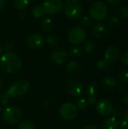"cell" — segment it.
I'll return each instance as SVG.
<instances>
[{
    "label": "cell",
    "instance_id": "8fae6325",
    "mask_svg": "<svg viewBox=\"0 0 128 129\" xmlns=\"http://www.w3.org/2000/svg\"><path fill=\"white\" fill-rule=\"evenodd\" d=\"M26 43L29 48L32 49H37L43 45L44 37L39 33H33L26 38Z\"/></svg>",
    "mask_w": 128,
    "mask_h": 129
},
{
    "label": "cell",
    "instance_id": "d590c367",
    "mask_svg": "<svg viewBox=\"0 0 128 129\" xmlns=\"http://www.w3.org/2000/svg\"><path fill=\"white\" fill-rule=\"evenodd\" d=\"M121 60H122V62H123L124 64L128 65V51L125 52V53L123 54Z\"/></svg>",
    "mask_w": 128,
    "mask_h": 129
},
{
    "label": "cell",
    "instance_id": "60d3db41",
    "mask_svg": "<svg viewBox=\"0 0 128 129\" xmlns=\"http://www.w3.org/2000/svg\"><path fill=\"white\" fill-rule=\"evenodd\" d=\"M83 129H98L97 128H96L95 126H94V125H87V126H85L84 128Z\"/></svg>",
    "mask_w": 128,
    "mask_h": 129
},
{
    "label": "cell",
    "instance_id": "4dcf8cb0",
    "mask_svg": "<svg viewBox=\"0 0 128 129\" xmlns=\"http://www.w3.org/2000/svg\"><path fill=\"white\" fill-rule=\"evenodd\" d=\"M118 14L124 18H128V7L122 6L118 11Z\"/></svg>",
    "mask_w": 128,
    "mask_h": 129
},
{
    "label": "cell",
    "instance_id": "44dd1931",
    "mask_svg": "<svg viewBox=\"0 0 128 129\" xmlns=\"http://www.w3.org/2000/svg\"><path fill=\"white\" fill-rule=\"evenodd\" d=\"M46 42L47 44L52 48L57 47L59 45L58 37L55 35H48L46 38Z\"/></svg>",
    "mask_w": 128,
    "mask_h": 129
},
{
    "label": "cell",
    "instance_id": "4fadbf2b",
    "mask_svg": "<svg viewBox=\"0 0 128 129\" xmlns=\"http://www.w3.org/2000/svg\"><path fill=\"white\" fill-rule=\"evenodd\" d=\"M120 57V51L115 46L109 47L104 52V60H106L109 64L115 63L117 62Z\"/></svg>",
    "mask_w": 128,
    "mask_h": 129
},
{
    "label": "cell",
    "instance_id": "e0dca14e",
    "mask_svg": "<svg viewBox=\"0 0 128 129\" xmlns=\"http://www.w3.org/2000/svg\"><path fill=\"white\" fill-rule=\"evenodd\" d=\"M103 129H118V120L115 116L106 118L103 122Z\"/></svg>",
    "mask_w": 128,
    "mask_h": 129
},
{
    "label": "cell",
    "instance_id": "cb8c5ba5",
    "mask_svg": "<svg viewBox=\"0 0 128 129\" xmlns=\"http://www.w3.org/2000/svg\"><path fill=\"white\" fill-rule=\"evenodd\" d=\"M81 54H82V50L78 46H73V47L70 48L69 52V55H70L71 57H80L81 55Z\"/></svg>",
    "mask_w": 128,
    "mask_h": 129
},
{
    "label": "cell",
    "instance_id": "8992f818",
    "mask_svg": "<svg viewBox=\"0 0 128 129\" xmlns=\"http://www.w3.org/2000/svg\"><path fill=\"white\" fill-rule=\"evenodd\" d=\"M86 39V31L81 26H75L68 33V40L71 44L78 45L84 42Z\"/></svg>",
    "mask_w": 128,
    "mask_h": 129
},
{
    "label": "cell",
    "instance_id": "ba28073f",
    "mask_svg": "<svg viewBox=\"0 0 128 129\" xmlns=\"http://www.w3.org/2000/svg\"><path fill=\"white\" fill-rule=\"evenodd\" d=\"M42 6L45 14H56L62 10L63 4L62 0H45Z\"/></svg>",
    "mask_w": 128,
    "mask_h": 129
},
{
    "label": "cell",
    "instance_id": "52a82bcc",
    "mask_svg": "<svg viewBox=\"0 0 128 129\" xmlns=\"http://www.w3.org/2000/svg\"><path fill=\"white\" fill-rule=\"evenodd\" d=\"M78 114L76 106L72 103H66L63 104L60 109V115L65 120H72L75 118Z\"/></svg>",
    "mask_w": 128,
    "mask_h": 129
},
{
    "label": "cell",
    "instance_id": "9c48e42d",
    "mask_svg": "<svg viewBox=\"0 0 128 129\" xmlns=\"http://www.w3.org/2000/svg\"><path fill=\"white\" fill-rule=\"evenodd\" d=\"M66 89L70 95L78 98L84 92V85L80 81L72 79L67 82Z\"/></svg>",
    "mask_w": 128,
    "mask_h": 129
},
{
    "label": "cell",
    "instance_id": "ee69618b",
    "mask_svg": "<svg viewBox=\"0 0 128 129\" xmlns=\"http://www.w3.org/2000/svg\"><path fill=\"white\" fill-rule=\"evenodd\" d=\"M2 51H3V49H2V47L0 45V55H1V54L2 53Z\"/></svg>",
    "mask_w": 128,
    "mask_h": 129
},
{
    "label": "cell",
    "instance_id": "f35d334b",
    "mask_svg": "<svg viewBox=\"0 0 128 129\" xmlns=\"http://www.w3.org/2000/svg\"><path fill=\"white\" fill-rule=\"evenodd\" d=\"M118 91L121 93V94H123L126 91V88L124 87V86H118Z\"/></svg>",
    "mask_w": 128,
    "mask_h": 129
},
{
    "label": "cell",
    "instance_id": "603a6c76",
    "mask_svg": "<svg viewBox=\"0 0 128 129\" xmlns=\"http://www.w3.org/2000/svg\"><path fill=\"white\" fill-rule=\"evenodd\" d=\"M84 49L85 52H87V53H92L95 50L94 42L91 39L85 41L84 44Z\"/></svg>",
    "mask_w": 128,
    "mask_h": 129
},
{
    "label": "cell",
    "instance_id": "b9f144b4",
    "mask_svg": "<svg viewBox=\"0 0 128 129\" xmlns=\"http://www.w3.org/2000/svg\"><path fill=\"white\" fill-rule=\"evenodd\" d=\"M124 118H126L128 121V109L127 110H126V112H125V114H124Z\"/></svg>",
    "mask_w": 128,
    "mask_h": 129
},
{
    "label": "cell",
    "instance_id": "ac0fdd59",
    "mask_svg": "<svg viewBox=\"0 0 128 129\" xmlns=\"http://www.w3.org/2000/svg\"><path fill=\"white\" fill-rule=\"evenodd\" d=\"M54 26V21L49 17H44L41 22V28L45 31H51Z\"/></svg>",
    "mask_w": 128,
    "mask_h": 129
},
{
    "label": "cell",
    "instance_id": "4316f807",
    "mask_svg": "<svg viewBox=\"0 0 128 129\" xmlns=\"http://www.w3.org/2000/svg\"><path fill=\"white\" fill-rule=\"evenodd\" d=\"M97 67L100 70H107L109 68V63L104 59L99 60L97 63Z\"/></svg>",
    "mask_w": 128,
    "mask_h": 129
},
{
    "label": "cell",
    "instance_id": "f1b7e54d",
    "mask_svg": "<svg viewBox=\"0 0 128 129\" xmlns=\"http://www.w3.org/2000/svg\"><path fill=\"white\" fill-rule=\"evenodd\" d=\"M118 79L121 83L128 85V70H124L120 73L118 76Z\"/></svg>",
    "mask_w": 128,
    "mask_h": 129
},
{
    "label": "cell",
    "instance_id": "74e56055",
    "mask_svg": "<svg viewBox=\"0 0 128 129\" xmlns=\"http://www.w3.org/2000/svg\"><path fill=\"white\" fill-rule=\"evenodd\" d=\"M122 103L124 104L126 106H128V94H126L124 95L123 98H122Z\"/></svg>",
    "mask_w": 128,
    "mask_h": 129
},
{
    "label": "cell",
    "instance_id": "e575fe53",
    "mask_svg": "<svg viewBox=\"0 0 128 129\" xmlns=\"http://www.w3.org/2000/svg\"><path fill=\"white\" fill-rule=\"evenodd\" d=\"M88 104H90L91 105L94 106L96 105L97 103V98L96 95H93V96H88Z\"/></svg>",
    "mask_w": 128,
    "mask_h": 129
},
{
    "label": "cell",
    "instance_id": "277c9868",
    "mask_svg": "<svg viewBox=\"0 0 128 129\" xmlns=\"http://www.w3.org/2000/svg\"><path fill=\"white\" fill-rule=\"evenodd\" d=\"M90 14L95 20H103L108 14V7L106 4L101 1L93 3L90 8Z\"/></svg>",
    "mask_w": 128,
    "mask_h": 129
},
{
    "label": "cell",
    "instance_id": "2e32d148",
    "mask_svg": "<svg viewBox=\"0 0 128 129\" xmlns=\"http://www.w3.org/2000/svg\"><path fill=\"white\" fill-rule=\"evenodd\" d=\"M107 33V28L104 23H98L95 24L92 29V34L96 38H102Z\"/></svg>",
    "mask_w": 128,
    "mask_h": 129
},
{
    "label": "cell",
    "instance_id": "83f0119b",
    "mask_svg": "<svg viewBox=\"0 0 128 129\" xmlns=\"http://www.w3.org/2000/svg\"><path fill=\"white\" fill-rule=\"evenodd\" d=\"M19 129H35V125L32 122L29 121H23L19 124Z\"/></svg>",
    "mask_w": 128,
    "mask_h": 129
},
{
    "label": "cell",
    "instance_id": "3957f363",
    "mask_svg": "<svg viewBox=\"0 0 128 129\" xmlns=\"http://www.w3.org/2000/svg\"><path fill=\"white\" fill-rule=\"evenodd\" d=\"M29 89V83L26 80H18L14 82L7 90V94L11 98H17L24 95Z\"/></svg>",
    "mask_w": 128,
    "mask_h": 129
},
{
    "label": "cell",
    "instance_id": "484cf974",
    "mask_svg": "<svg viewBox=\"0 0 128 129\" xmlns=\"http://www.w3.org/2000/svg\"><path fill=\"white\" fill-rule=\"evenodd\" d=\"M88 102L84 98H79L76 101V105H77L76 107H78L81 110H86L88 107Z\"/></svg>",
    "mask_w": 128,
    "mask_h": 129
},
{
    "label": "cell",
    "instance_id": "30bf717a",
    "mask_svg": "<svg viewBox=\"0 0 128 129\" xmlns=\"http://www.w3.org/2000/svg\"><path fill=\"white\" fill-rule=\"evenodd\" d=\"M97 113L103 117H108L109 116L113 110V105L112 104L106 99H102L99 101L97 103Z\"/></svg>",
    "mask_w": 128,
    "mask_h": 129
},
{
    "label": "cell",
    "instance_id": "8d00e7d4",
    "mask_svg": "<svg viewBox=\"0 0 128 129\" xmlns=\"http://www.w3.org/2000/svg\"><path fill=\"white\" fill-rule=\"evenodd\" d=\"M106 1L111 5H118L121 2V0H106Z\"/></svg>",
    "mask_w": 128,
    "mask_h": 129
},
{
    "label": "cell",
    "instance_id": "f546056e",
    "mask_svg": "<svg viewBox=\"0 0 128 129\" xmlns=\"http://www.w3.org/2000/svg\"><path fill=\"white\" fill-rule=\"evenodd\" d=\"M123 111H124L123 108L121 106L117 105L115 107H113V110H112V113H113V116H115V117L117 118V117H119V116H121L122 115Z\"/></svg>",
    "mask_w": 128,
    "mask_h": 129
},
{
    "label": "cell",
    "instance_id": "9a60e30c",
    "mask_svg": "<svg viewBox=\"0 0 128 129\" xmlns=\"http://www.w3.org/2000/svg\"><path fill=\"white\" fill-rule=\"evenodd\" d=\"M101 84L103 88L108 91L114 90L118 85L116 79L112 76H106L103 78L101 81Z\"/></svg>",
    "mask_w": 128,
    "mask_h": 129
},
{
    "label": "cell",
    "instance_id": "d6a6232c",
    "mask_svg": "<svg viewBox=\"0 0 128 129\" xmlns=\"http://www.w3.org/2000/svg\"><path fill=\"white\" fill-rule=\"evenodd\" d=\"M80 23L82 25V26H85V27H88V26H89L90 25H91V19H90V17H88V16H83L81 19H80Z\"/></svg>",
    "mask_w": 128,
    "mask_h": 129
},
{
    "label": "cell",
    "instance_id": "7a4b0ae2",
    "mask_svg": "<svg viewBox=\"0 0 128 129\" xmlns=\"http://www.w3.org/2000/svg\"><path fill=\"white\" fill-rule=\"evenodd\" d=\"M63 11L69 19H77L82 12L81 3L78 0H67L63 5Z\"/></svg>",
    "mask_w": 128,
    "mask_h": 129
},
{
    "label": "cell",
    "instance_id": "836d02e7",
    "mask_svg": "<svg viewBox=\"0 0 128 129\" xmlns=\"http://www.w3.org/2000/svg\"><path fill=\"white\" fill-rule=\"evenodd\" d=\"M118 127L121 129H124L128 127V121L126 118H122L120 122H118Z\"/></svg>",
    "mask_w": 128,
    "mask_h": 129
},
{
    "label": "cell",
    "instance_id": "5bb4252c",
    "mask_svg": "<svg viewBox=\"0 0 128 129\" xmlns=\"http://www.w3.org/2000/svg\"><path fill=\"white\" fill-rule=\"evenodd\" d=\"M67 73L73 77H76L79 75L81 71V66L78 62L75 60H72L69 62L66 65Z\"/></svg>",
    "mask_w": 128,
    "mask_h": 129
},
{
    "label": "cell",
    "instance_id": "ffe728a7",
    "mask_svg": "<svg viewBox=\"0 0 128 129\" xmlns=\"http://www.w3.org/2000/svg\"><path fill=\"white\" fill-rule=\"evenodd\" d=\"M13 5L18 10H23L27 8L29 0H12Z\"/></svg>",
    "mask_w": 128,
    "mask_h": 129
},
{
    "label": "cell",
    "instance_id": "f6af8a7d",
    "mask_svg": "<svg viewBox=\"0 0 128 129\" xmlns=\"http://www.w3.org/2000/svg\"><path fill=\"white\" fill-rule=\"evenodd\" d=\"M1 110H2V107H1V105H0V112H1Z\"/></svg>",
    "mask_w": 128,
    "mask_h": 129
},
{
    "label": "cell",
    "instance_id": "1f68e13d",
    "mask_svg": "<svg viewBox=\"0 0 128 129\" xmlns=\"http://www.w3.org/2000/svg\"><path fill=\"white\" fill-rule=\"evenodd\" d=\"M11 98L7 94V93H3L0 95V103L2 105H6L9 103Z\"/></svg>",
    "mask_w": 128,
    "mask_h": 129
},
{
    "label": "cell",
    "instance_id": "6da1fadb",
    "mask_svg": "<svg viewBox=\"0 0 128 129\" xmlns=\"http://www.w3.org/2000/svg\"><path fill=\"white\" fill-rule=\"evenodd\" d=\"M22 67L20 57L11 52L4 54L0 58V69L6 73H16Z\"/></svg>",
    "mask_w": 128,
    "mask_h": 129
},
{
    "label": "cell",
    "instance_id": "7402d4cb",
    "mask_svg": "<svg viewBox=\"0 0 128 129\" xmlns=\"http://www.w3.org/2000/svg\"><path fill=\"white\" fill-rule=\"evenodd\" d=\"M98 91V87L96 83H90L89 85H88V86L86 87L85 91L86 94L88 96H93V95H96L97 92Z\"/></svg>",
    "mask_w": 128,
    "mask_h": 129
},
{
    "label": "cell",
    "instance_id": "ab89813d",
    "mask_svg": "<svg viewBox=\"0 0 128 129\" xmlns=\"http://www.w3.org/2000/svg\"><path fill=\"white\" fill-rule=\"evenodd\" d=\"M6 4V0H0V11L4 8Z\"/></svg>",
    "mask_w": 128,
    "mask_h": 129
},
{
    "label": "cell",
    "instance_id": "bcb514c9",
    "mask_svg": "<svg viewBox=\"0 0 128 129\" xmlns=\"http://www.w3.org/2000/svg\"><path fill=\"white\" fill-rule=\"evenodd\" d=\"M124 129H128V127H127V128H124Z\"/></svg>",
    "mask_w": 128,
    "mask_h": 129
},
{
    "label": "cell",
    "instance_id": "5b68a950",
    "mask_svg": "<svg viewBox=\"0 0 128 129\" xmlns=\"http://www.w3.org/2000/svg\"><path fill=\"white\" fill-rule=\"evenodd\" d=\"M23 111L16 107H9L5 109L2 113V116L4 120L11 125L16 124L20 121V119L23 118Z\"/></svg>",
    "mask_w": 128,
    "mask_h": 129
},
{
    "label": "cell",
    "instance_id": "d6986e66",
    "mask_svg": "<svg viewBox=\"0 0 128 129\" xmlns=\"http://www.w3.org/2000/svg\"><path fill=\"white\" fill-rule=\"evenodd\" d=\"M32 14L35 18H41L45 16V11L41 5H38L35 6L32 9Z\"/></svg>",
    "mask_w": 128,
    "mask_h": 129
},
{
    "label": "cell",
    "instance_id": "7bdbcfd3",
    "mask_svg": "<svg viewBox=\"0 0 128 129\" xmlns=\"http://www.w3.org/2000/svg\"><path fill=\"white\" fill-rule=\"evenodd\" d=\"M2 88V79H0V89Z\"/></svg>",
    "mask_w": 128,
    "mask_h": 129
},
{
    "label": "cell",
    "instance_id": "d4e9b609",
    "mask_svg": "<svg viewBox=\"0 0 128 129\" xmlns=\"http://www.w3.org/2000/svg\"><path fill=\"white\" fill-rule=\"evenodd\" d=\"M107 23L110 26H117L119 25V20L115 15H110L107 18Z\"/></svg>",
    "mask_w": 128,
    "mask_h": 129
},
{
    "label": "cell",
    "instance_id": "7c38bea8",
    "mask_svg": "<svg viewBox=\"0 0 128 129\" xmlns=\"http://www.w3.org/2000/svg\"><path fill=\"white\" fill-rule=\"evenodd\" d=\"M69 54L62 49H56L51 54V58L54 63L58 65L66 63L69 60Z\"/></svg>",
    "mask_w": 128,
    "mask_h": 129
}]
</instances>
